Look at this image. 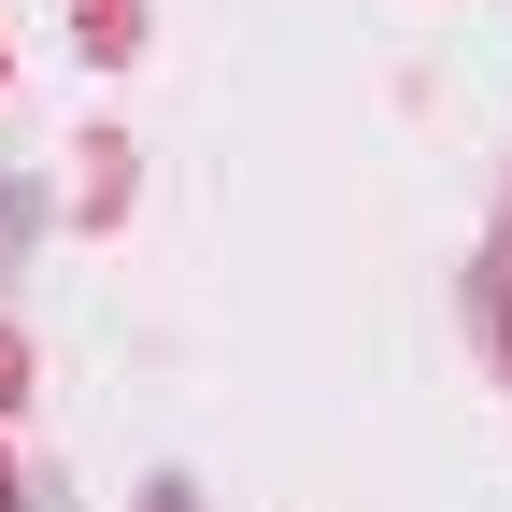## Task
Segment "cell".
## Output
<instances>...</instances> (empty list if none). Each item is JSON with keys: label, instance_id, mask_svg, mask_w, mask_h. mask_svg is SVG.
I'll list each match as a JSON object with an SVG mask.
<instances>
[]
</instances>
